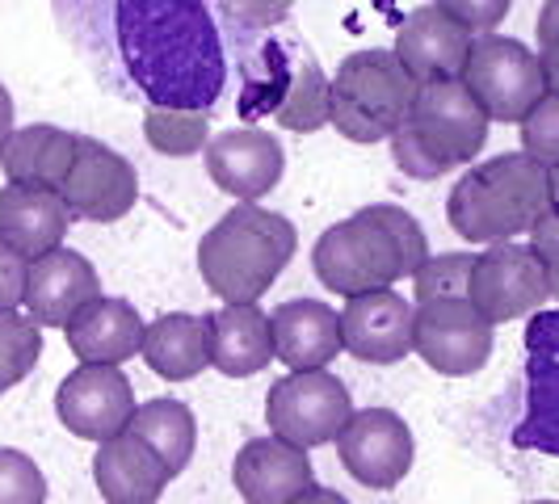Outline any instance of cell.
Returning a JSON list of instances; mask_svg holds the SVG:
<instances>
[{
  "label": "cell",
  "mask_w": 559,
  "mask_h": 504,
  "mask_svg": "<svg viewBox=\"0 0 559 504\" xmlns=\"http://www.w3.org/2000/svg\"><path fill=\"white\" fill-rule=\"evenodd\" d=\"M143 140L160 156H194L211 143V110H160L143 106Z\"/></svg>",
  "instance_id": "29"
},
{
  "label": "cell",
  "mask_w": 559,
  "mask_h": 504,
  "mask_svg": "<svg viewBox=\"0 0 559 504\" xmlns=\"http://www.w3.org/2000/svg\"><path fill=\"white\" fill-rule=\"evenodd\" d=\"M17 127H13V97H9V88L0 84V152H4V143L13 135Z\"/></svg>",
  "instance_id": "41"
},
{
  "label": "cell",
  "mask_w": 559,
  "mask_h": 504,
  "mask_svg": "<svg viewBox=\"0 0 559 504\" xmlns=\"http://www.w3.org/2000/svg\"><path fill=\"white\" fill-rule=\"evenodd\" d=\"M76 140L81 135L63 131V127H47V122L13 131L0 152V168H4L9 185H38V190L59 194V185L72 168V156H76Z\"/></svg>",
  "instance_id": "25"
},
{
  "label": "cell",
  "mask_w": 559,
  "mask_h": 504,
  "mask_svg": "<svg viewBox=\"0 0 559 504\" xmlns=\"http://www.w3.org/2000/svg\"><path fill=\"white\" fill-rule=\"evenodd\" d=\"M270 336L274 358L286 365V374L304 370H329L341 358V311L320 299H290L270 311Z\"/></svg>",
  "instance_id": "21"
},
{
  "label": "cell",
  "mask_w": 559,
  "mask_h": 504,
  "mask_svg": "<svg viewBox=\"0 0 559 504\" xmlns=\"http://www.w3.org/2000/svg\"><path fill=\"white\" fill-rule=\"evenodd\" d=\"M476 252H442L429 256L417 269V303H438V299H467V281H472Z\"/></svg>",
  "instance_id": "31"
},
{
  "label": "cell",
  "mask_w": 559,
  "mask_h": 504,
  "mask_svg": "<svg viewBox=\"0 0 559 504\" xmlns=\"http://www.w3.org/2000/svg\"><path fill=\"white\" fill-rule=\"evenodd\" d=\"M211 336V365L227 379H249L274 362V336H270V311L257 303H224L206 315Z\"/></svg>",
  "instance_id": "23"
},
{
  "label": "cell",
  "mask_w": 559,
  "mask_h": 504,
  "mask_svg": "<svg viewBox=\"0 0 559 504\" xmlns=\"http://www.w3.org/2000/svg\"><path fill=\"white\" fill-rule=\"evenodd\" d=\"M206 156V172L224 194L240 197V202H261L286 172V156L282 143L261 131V127H236L224 131L202 147Z\"/></svg>",
  "instance_id": "16"
},
{
  "label": "cell",
  "mask_w": 559,
  "mask_h": 504,
  "mask_svg": "<svg viewBox=\"0 0 559 504\" xmlns=\"http://www.w3.org/2000/svg\"><path fill=\"white\" fill-rule=\"evenodd\" d=\"M531 249L538 252V261H543V269H547V290H551V299H559V211L556 206L534 224Z\"/></svg>",
  "instance_id": "37"
},
{
  "label": "cell",
  "mask_w": 559,
  "mask_h": 504,
  "mask_svg": "<svg viewBox=\"0 0 559 504\" xmlns=\"http://www.w3.org/2000/svg\"><path fill=\"white\" fill-rule=\"evenodd\" d=\"M72 215L56 190L38 185H4L0 190V240L26 261L63 249Z\"/></svg>",
  "instance_id": "22"
},
{
  "label": "cell",
  "mask_w": 559,
  "mask_h": 504,
  "mask_svg": "<svg viewBox=\"0 0 559 504\" xmlns=\"http://www.w3.org/2000/svg\"><path fill=\"white\" fill-rule=\"evenodd\" d=\"M551 299L547 290V269L538 261V252L531 244H488L476 252L472 265V281H467V303L497 328L504 320H522L543 311V303Z\"/></svg>",
  "instance_id": "10"
},
{
  "label": "cell",
  "mask_w": 559,
  "mask_h": 504,
  "mask_svg": "<svg viewBox=\"0 0 559 504\" xmlns=\"http://www.w3.org/2000/svg\"><path fill=\"white\" fill-rule=\"evenodd\" d=\"M336 454L341 467L358 479L362 488H395L400 479L413 471V429L404 424L400 412L392 408H358L349 424L336 437Z\"/></svg>",
  "instance_id": "14"
},
{
  "label": "cell",
  "mask_w": 559,
  "mask_h": 504,
  "mask_svg": "<svg viewBox=\"0 0 559 504\" xmlns=\"http://www.w3.org/2000/svg\"><path fill=\"white\" fill-rule=\"evenodd\" d=\"M492 345H497V328L467 299L417 303V315H413V353L425 358L429 370L450 374V379L476 374L492 358Z\"/></svg>",
  "instance_id": "11"
},
{
  "label": "cell",
  "mask_w": 559,
  "mask_h": 504,
  "mask_svg": "<svg viewBox=\"0 0 559 504\" xmlns=\"http://www.w3.org/2000/svg\"><path fill=\"white\" fill-rule=\"evenodd\" d=\"M559 362V308H543L526 324V365Z\"/></svg>",
  "instance_id": "36"
},
{
  "label": "cell",
  "mask_w": 559,
  "mask_h": 504,
  "mask_svg": "<svg viewBox=\"0 0 559 504\" xmlns=\"http://www.w3.org/2000/svg\"><path fill=\"white\" fill-rule=\"evenodd\" d=\"M538 63H543V81H547V93H559V38L538 47Z\"/></svg>",
  "instance_id": "40"
},
{
  "label": "cell",
  "mask_w": 559,
  "mask_h": 504,
  "mask_svg": "<svg viewBox=\"0 0 559 504\" xmlns=\"http://www.w3.org/2000/svg\"><path fill=\"white\" fill-rule=\"evenodd\" d=\"M140 358L152 374H160L168 383H186L211 365V336H206V315L190 311H168L160 320L147 324L143 333Z\"/></svg>",
  "instance_id": "26"
},
{
  "label": "cell",
  "mask_w": 559,
  "mask_h": 504,
  "mask_svg": "<svg viewBox=\"0 0 559 504\" xmlns=\"http://www.w3.org/2000/svg\"><path fill=\"white\" fill-rule=\"evenodd\" d=\"M556 38H559V0H547L538 9V47H547Z\"/></svg>",
  "instance_id": "39"
},
{
  "label": "cell",
  "mask_w": 559,
  "mask_h": 504,
  "mask_svg": "<svg viewBox=\"0 0 559 504\" xmlns=\"http://www.w3.org/2000/svg\"><path fill=\"white\" fill-rule=\"evenodd\" d=\"M413 315L417 308L395 290L354 295V299H345V311H341V345L358 362H404L413 353Z\"/></svg>",
  "instance_id": "15"
},
{
  "label": "cell",
  "mask_w": 559,
  "mask_h": 504,
  "mask_svg": "<svg viewBox=\"0 0 559 504\" xmlns=\"http://www.w3.org/2000/svg\"><path fill=\"white\" fill-rule=\"evenodd\" d=\"M547 185H551V206L559 211V165L547 168Z\"/></svg>",
  "instance_id": "43"
},
{
  "label": "cell",
  "mask_w": 559,
  "mask_h": 504,
  "mask_svg": "<svg viewBox=\"0 0 559 504\" xmlns=\"http://www.w3.org/2000/svg\"><path fill=\"white\" fill-rule=\"evenodd\" d=\"M290 504H349L341 492H333V488H308L299 501H290Z\"/></svg>",
  "instance_id": "42"
},
{
  "label": "cell",
  "mask_w": 559,
  "mask_h": 504,
  "mask_svg": "<svg viewBox=\"0 0 559 504\" xmlns=\"http://www.w3.org/2000/svg\"><path fill=\"white\" fill-rule=\"evenodd\" d=\"M488 140V118L463 81L417 84V97L392 135V160L400 172L433 181L459 165H472Z\"/></svg>",
  "instance_id": "6"
},
{
  "label": "cell",
  "mask_w": 559,
  "mask_h": 504,
  "mask_svg": "<svg viewBox=\"0 0 559 504\" xmlns=\"http://www.w3.org/2000/svg\"><path fill=\"white\" fill-rule=\"evenodd\" d=\"M63 34L110 93L160 110H211L227 47L211 0H56Z\"/></svg>",
  "instance_id": "1"
},
{
  "label": "cell",
  "mask_w": 559,
  "mask_h": 504,
  "mask_svg": "<svg viewBox=\"0 0 559 504\" xmlns=\"http://www.w3.org/2000/svg\"><path fill=\"white\" fill-rule=\"evenodd\" d=\"M531 504H559V501H531Z\"/></svg>",
  "instance_id": "44"
},
{
  "label": "cell",
  "mask_w": 559,
  "mask_h": 504,
  "mask_svg": "<svg viewBox=\"0 0 559 504\" xmlns=\"http://www.w3.org/2000/svg\"><path fill=\"white\" fill-rule=\"evenodd\" d=\"M59 197H63L72 219L118 224L140 202V172L122 152H114L110 143L81 135L72 168H68V177L59 185Z\"/></svg>",
  "instance_id": "12"
},
{
  "label": "cell",
  "mask_w": 559,
  "mask_h": 504,
  "mask_svg": "<svg viewBox=\"0 0 559 504\" xmlns=\"http://www.w3.org/2000/svg\"><path fill=\"white\" fill-rule=\"evenodd\" d=\"M224 47L240 68V118H274L295 135H311L329 122V76L295 26H270L261 34H231Z\"/></svg>",
  "instance_id": "2"
},
{
  "label": "cell",
  "mask_w": 559,
  "mask_h": 504,
  "mask_svg": "<svg viewBox=\"0 0 559 504\" xmlns=\"http://www.w3.org/2000/svg\"><path fill=\"white\" fill-rule=\"evenodd\" d=\"M463 84L479 101V110H484L488 122H518L522 127V118L547 97L538 51H531L518 38H504V34H479V38H472Z\"/></svg>",
  "instance_id": "8"
},
{
  "label": "cell",
  "mask_w": 559,
  "mask_h": 504,
  "mask_svg": "<svg viewBox=\"0 0 559 504\" xmlns=\"http://www.w3.org/2000/svg\"><path fill=\"white\" fill-rule=\"evenodd\" d=\"M26 269L29 261L0 240V311H17L26 299Z\"/></svg>",
  "instance_id": "38"
},
{
  "label": "cell",
  "mask_w": 559,
  "mask_h": 504,
  "mask_svg": "<svg viewBox=\"0 0 559 504\" xmlns=\"http://www.w3.org/2000/svg\"><path fill=\"white\" fill-rule=\"evenodd\" d=\"M299 249L295 224L257 202H236L198 240V274L224 303H261Z\"/></svg>",
  "instance_id": "4"
},
{
  "label": "cell",
  "mask_w": 559,
  "mask_h": 504,
  "mask_svg": "<svg viewBox=\"0 0 559 504\" xmlns=\"http://www.w3.org/2000/svg\"><path fill=\"white\" fill-rule=\"evenodd\" d=\"M522 152L543 168L559 165V93H547L526 118H522Z\"/></svg>",
  "instance_id": "34"
},
{
  "label": "cell",
  "mask_w": 559,
  "mask_h": 504,
  "mask_svg": "<svg viewBox=\"0 0 559 504\" xmlns=\"http://www.w3.org/2000/svg\"><path fill=\"white\" fill-rule=\"evenodd\" d=\"M417 97V81L388 47H366L341 59L329 76V127L349 143H383L395 135Z\"/></svg>",
  "instance_id": "7"
},
{
  "label": "cell",
  "mask_w": 559,
  "mask_h": 504,
  "mask_svg": "<svg viewBox=\"0 0 559 504\" xmlns=\"http://www.w3.org/2000/svg\"><path fill=\"white\" fill-rule=\"evenodd\" d=\"M143 333L147 320L135 311V303L114 295H97L63 324L68 349L81 365H127L131 358H140Z\"/></svg>",
  "instance_id": "19"
},
{
  "label": "cell",
  "mask_w": 559,
  "mask_h": 504,
  "mask_svg": "<svg viewBox=\"0 0 559 504\" xmlns=\"http://www.w3.org/2000/svg\"><path fill=\"white\" fill-rule=\"evenodd\" d=\"M231 483L245 496V504H290L308 488H316L308 449L290 446L282 437H252L236 454Z\"/></svg>",
  "instance_id": "20"
},
{
  "label": "cell",
  "mask_w": 559,
  "mask_h": 504,
  "mask_svg": "<svg viewBox=\"0 0 559 504\" xmlns=\"http://www.w3.org/2000/svg\"><path fill=\"white\" fill-rule=\"evenodd\" d=\"M395 59L417 84L429 81H463V68L472 56V34L438 13L433 4L413 9L395 29Z\"/></svg>",
  "instance_id": "18"
},
{
  "label": "cell",
  "mask_w": 559,
  "mask_h": 504,
  "mask_svg": "<svg viewBox=\"0 0 559 504\" xmlns=\"http://www.w3.org/2000/svg\"><path fill=\"white\" fill-rule=\"evenodd\" d=\"M429 261L420 224L392 202H370L349 219L333 224L311 249V269L333 295L354 299L370 290H392L395 281L417 278Z\"/></svg>",
  "instance_id": "3"
},
{
  "label": "cell",
  "mask_w": 559,
  "mask_h": 504,
  "mask_svg": "<svg viewBox=\"0 0 559 504\" xmlns=\"http://www.w3.org/2000/svg\"><path fill=\"white\" fill-rule=\"evenodd\" d=\"M0 504H47V479L38 463L13 446H0Z\"/></svg>",
  "instance_id": "33"
},
{
  "label": "cell",
  "mask_w": 559,
  "mask_h": 504,
  "mask_svg": "<svg viewBox=\"0 0 559 504\" xmlns=\"http://www.w3.org/2000/svg\"><path fill=\"white\" fill-rule=\"evenodd\" d=\"M97 295H102V278H97L93 261L76 249H56L29 261L22 303L38 328H63Z\"/></svg>",
  "instance_id": "17"
},
{
  "label": "cell",
  "mask_w": 559,
  "mask_h": 504,
  "mask_svg": "<svg viewBox=\"0 0 559 504\" xmlns=\"http://www.w3.org/2000/svg\"><path fill=\"white\" fill-rule=\"evenodd\" d=\"M165 463L135 433H118L93 454V483L106 504H156L168 488Z\"/></svg>",
  "instance_id": "24"
},
{
  "label": "cell",
  "mask_w": 559,
  "mask_h": 504,
  "mask_svg": "<svg viewBox=\"0 0 559 504\" xmlns=\"http://www.w3.org/2000/svg\"><path fill=\"white\" fill-rule=\"evenodd\" d=\"M224 38L231 34H261L270 26H282L295 9V0H211Z\"/></svg>",
  "instance_id": "32"
},
{
  "label": "cell",
  "mask_w": 559,
  "mask_h": 504,
  "mask_svg": "<svg viewBox=\"0 0 559 504\" xmlns=\"http://www.w3.org/2000/svg\"><path fill=\"white\" fill-rule=\"evenodd\" d=\"M513 446L559 458V362L526 365V412L513 424Z\"/></svg>",
  "instance_id": "28"
},
{
  "label": "cell",
  "mask_w": 559,
  "mask_h": 504,
  "mask_svg": "<svg viewBox=\"0 0 559 504\" xmlns=\"http://www.w3.org/2000/svg\"><path fill=\"white\" fill-rule=\"evenodd\" d=\"M509 4L513 0H433V9L447 13L450 22H459L472 38L497 34V26L509 17Z\"/></svg>",
  "instance_id": "35"
},
{
  "label": "cell",
  "mask_w": 559,
  "mask_h": 504,
  "mask_svg": "<svg viewBox=\"0 0 559 504\" xmlns=\"http://www.w3.org/2000/svg\"><path fill=\"white\" fill-rule=\"evenodd\" d=\"M551 211L547 168L526 152H504L467 168L447 197V224L467 244H504Z\"/></svg>",
  "instance_id": "5"
},
{
  "label": "cell",
  "mask_w": 559,
  "mask_h": 504,
  "mask_svg": "<svg viewBox=\"0 0 559 504\" xmlns=\"http://www.w3.org/2000/svg\"><path fill=\"white\" fill-rule=\"evenodd\" d=\"M135 408H140L135 383L122 374V365H76L56 392V412L63 429L97 446L127 433Z\"/></svg>",
  "instance_id": "13"
},
{
  "label": "cell",
  "mask_w": 559,
  "mask_h": 504,
  "mask_svg": "<svg viewBox=\"0 0 559 504\" xmlns=\"http://www.w3.org/2000/svg\"><path fill=\"white\" fill-rule=\"evenodd\" d=\"M43 358V328L22 311H0V395L13 392Z\"/></svg>",
  "instance_id": "30"
},
{
  "label": "cell",
  "mask_w": 559,
  "mask_h": 504,
  "mask_svg": "<svg viewBox=\"0 0 559 504\" xmlns=\"http://www.w3.org/2000/svg\"><path fill=\"white\" fill-rule=\"evenodd\" d=\"M127 433H135L143 446L165 463V471L173 479L181 476L190 467V458H194L198 420L181 399H147V404H140L131 424H127Z\"/></svg>",
  "instance_id": "27"
},
{
  "label": "cell",
  "mask_w": 559,
  "mask_h": 504,
  "mask_svg": "<svg viewBox=\"0 0 559 504\" xmlns=\"http://www.w3.org/2000/svg\"><path fill=\"white\" fill-rule=\"evenodd\" d=\"M354 417L349 387L329 370H304V374H282L265 399V420L274 437L299 449H316L336 442L341 429Z\"/></svg>",
  "instance_id": "9"
}]
</instances>
